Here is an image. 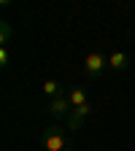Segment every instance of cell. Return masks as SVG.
I'll return each instance as SVG.
<instances>
[{
	"mask_svg": "<svg viewBox=\"0 0 135 151\" xmlns=\"http://www.w3.org/2000/svg\"><path fill=\"white\" fill-rule=\"evenodd\" d=\"M105 70H108V54H103V51H89L84 57V65H81L84 78L97 81V78H103Z\"/></svg>",
	"mask_w": 135,
	"mask_h": 151,
	"instance_id": "1",
	"label": "cell"
},
{
	"mask_svg": "<svg viewBox=\"0 0 135 151\" xmlns=\"http://www.w3.org/2000/svg\"><path fill=\"white\" fill-rule=\"evenodd\" d=\"M41 146L43 151H65L68 148V135L60 124H49L41 135Z\"/></svg>",
	"mask_w": 135,
	"mask_h": 151,
	"instance_id": "2",
	"label": "cell"
},
{
	"mask_svg": "<svg viewBox=\"0 0 135 151\" xmlns=\"http://www.w3.org/2000/svg\"><path fill=\"white\" fill-rule=\"evenodd\" d=\"M70 111H73V105H70V100H68V94H62V97H54V100H49V113H51L54 124H57V122H62V119L68 122Z\"/></svg>",
	"mask_w": 135,
	"mask_h": 151,
	"instance_id": "3",
	"label": "cell"
},
{
	"mask_svg": "<svg viewBox=\"0 0 135 151\" xmlns=\"http://www.w3.org/2000/svg\"><path fill=\"white\" fill-rule=\"evenodd\" d=\"M92 103H87V105H79V108H73L70 111V116H68V129H81L84 127V122L92 116Z\"/></svg>",
	"mask_w": 135,
	"mask_h": 151,
	"instance_id": "4",
	"label": "cell"
},
{
	"mask_svg": "<svg viewBox=\"0 0 135 151\" xmlns=\"http://www.w3.org/2000/svg\"><path fill=\"white\" fill-rule=\"evenodd\" d=\"M108 68L116 70V73L127 70V68H130V54H127V51H111V54H108Z\"/></svg>",
	"mask_w": 135,
	"mask_h": 151,
	"instance_id": "5",
	"label": "cell"
},
{
	"mask_svg": "<svg viewBox=\"0 0 135 151\" xmlns=\"http://www.w3.org/2000/svg\"><path fill=\"white\" fill-rule=\"evenodd\" d=\"M43 94H46V97L49 100H54V97H62V94H68L65 92V84H60V81H57V78H49V81H43Z\"/></svg>",
	"mask_w": 135,
	"mask_h": 151,
	"instance_id": "6",
	"label": "cell"
},
{
	"mask_svg": "<svg viewBox=\"0 0 135 151\" xmlns=\"http://www.w3.org/2000/svg\"><path fill=\"white\" fill-rule=\"evenodd\" d=\"M68 100H70L73 108L87 105V103H89V100H87V89H84V86H70V89H68Z\"/></svg>",
	"mask_w": 135,
	"mask_h": 151,
	"instance_id": "7",
	"label": "cell"
},
{
	"mask_svg": "<svg viewBox=\"0 0 135 151\" xmlns=\"http://www.w3.org/2000/svg\"><path fill=\"white\" fill-rule=\"evenodd\" d=\"M0 41H3V46L11 41V24L8 22H0Z\"/></svg>",
	"mask_w": 135,
	"mask_h": 151,
	"instance_id": "8",
	"label": "cell"
},
{
	"mask_svg": "<svg viewBox=\"0 0 135 151\" xmlns=\"http://www.w3.org/2000/svg\"><path fill=\"white\" fill-rule=\"evenodd\" d=\"M0 65H3V68H8V49H6V46L0 49Z\"/></svg>",
	"mask_w": 135,
	"mask_h": 151,
	"instance_id": "9",
	"label": "cell"
},
{
	"mask_svg": "<svg viewBox=\"0 0 135 151\" xmlns=\"http://www.w3.org/2000/svg\"><path fill=\"white\" fill-rule=\"evenodd\" d=\"M65 151H73V148H70V146H68V148H65Z\"/></svg>",
	"mask_w": 135,
	"mask_h": 151,
	"instance_id": "10",
	"label": "cell"
}]
</instances>
